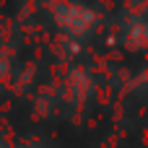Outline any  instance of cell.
<instances>
[{
	"instance_id": "1",
	"label": "cell",
	"mask_w": 148,
	"mask_h": 148,
	"mask_svg": "<svg viewBox=\"0 0 148 148\" xmlns=\"http://www.w3.org/2000/svg\"><path fill=\"white\" fill-rule=\"evenodd\" d=\"M55 16H57V23L62 29H68L70 34H86L96 21L94 10L86 8V5H78V3H60Z\"/></svg>"
}]
</instances>
